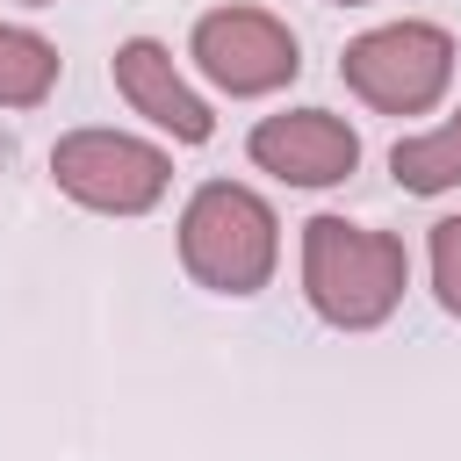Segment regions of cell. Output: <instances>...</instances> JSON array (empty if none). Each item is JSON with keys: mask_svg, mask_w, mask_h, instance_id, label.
<instances>
[{"mask_svg": "<svg viewBox=\"0 0 461 461\" xmlns=\"http://www.w3.org/2000/svg\"><path fill=\"white\" fill-rule=\"evenodd\" d=\"M331 7H367V0H331Z\"/></svg>", "mask_w": 461, "mask_h": 461, "instance_id": "8fae6325", "label": "cell"}, {"mask_svg": "<svg viewBox=\"0 0 461 461\" xmlns=\"http://www.w3.org/2000/svg\"><path fill=\"white\" fill-rule=\"evenodd\" d=\"M411 288V252L389 230L346 223V216H310L303 223V295L324 324L339 331H375Z\"/></svg>", "mask_w": 461, "mask_h": 461, "instance_id": "6da1fadb", "label": "cell"}, {"mask_svg": "<svg viewBox=\"0 0 461 461\" xmlns=\"http://www.w3.org/2000/svg\"><path fill=\"white\" fill-rule=\"evenodd\" d=\"M187 58L202 65V79L216 94H238V101L274 94L303 72V50H295L288 22L267 14V7H209L187 36Z\"/></svg>", "mask_w": 461, "mask_h": 461, "instance_id": "5b68a950", "label": "cell"}, {"mask_svg": "<svg viewBox=\"0 0 461 461\" xmlns=\"http://www.w3.org/2000/svg\"><path fill=\"white\" fill-rule=\"evenodd\" d=\"M115 94L144 115V122H158L173 144H209L216 137V115H209V101L180 79V65H173V50L166 43H151V36H130V43H115Z\"/></svg>", "mask_w": 461, "mask_h": 461, "instance_id": "52a82bcc", "label": "cell"}, {"mask_svg": "<svg viewBox=\"0 0 461 461\" xmlns=\"http://www.w3.org/2000/svg\"><path fill=\"white\" fill-rule=\"evenodd\" d=\"M50 86H58V43L0 22V108H36L50 101Z\"/></svg>", "mask_w": 461, "mask_h": 461, "instance_id": "9c48e42d", "label": "cell"}, {"mask_svg": "<svg viewBox=\"0 0 461 461\" xmlns=\"http://www.w3.org/2000/svg\"><path fill=\"white\" fill-rule=\"evenodd\" d=\"M50 180L94 216H144V209H158L173 158L122 130H72L50 144Z\"/></svg>", "mask_w": 461, "mask_h": 461, "instance_id": "277c9868", "label": "cell"}, {"mask_svg": "<svg viewBox=\"0 0 461 461\" xmlns=\"http://www.w3.org/2000/svg\"><path fill=\"white\" fill-rule=\"evenodd\" d=\"M245 151H252L259 173H274V180H288V187H339V180L360 166V137H353V122L331 115V108H281V115L252 122Z\"/></svg>", "mask_w": 461, "mask_h": 461, "instance_id": "8992f818", "label": "cell"}, {"mask_svg": "<svg viewBox=\"0 0 461 461\" xmlns=\"http://www.w3.org/2000/svg\"><path fill=\"white\" fill-rule=\"evenodd\" d=\"M29 7H50V0H29Z\"/></svg>", "mask_w": 461, "mask_h": 461, "instance_id": "7c38bea8", "label": "cell"}, {"mask_svg": "<svg viewBox=\"0 0 461 461\" xmlns=\"http://www.w3.org/2000/svg\"><path fill=\"white\" fill-rule=\"evenodd\" d=\"M346 86L382 115H425L454 86V36L439 22H382L346 43Z\"/></svg>", "mask_w": 461, "mask_h": 461, "instance_id": "3957f363", "label": "cell"}, {"mask_svg": "<svg viewBox=\"0 0 461 461\" xmlns=\"http://www.w3.org/2000/svg\"><path fill=\"white\" fill-rule=\"evenodd\" d=\"M389 173H396L403 194H447V187H461V108H454L439 130L403 137V144L389 151Z\"/></svg>", "mask_w": 461, "mask_h": 461, "instance_id": "ba28073f", "label": "cell"}, {"mask_svg": "<svg viewBox=\"0 0 461 461\" xmlns=\"http://www.w3.org/2000/svg\"><path fill=\"white\" fill-rule=\"evenodd\" d=\"M281 259V216L238 187V180H209L187 194L180 209V267L209 288V295H259L274 281Z\"/></svg>", "mask_w": 461, "mask_h": 461, "instance_id": "7a4b0ae2", "label": "cell"}, {"mask_svg": "<svg viewBox=\"0 0 461 461\" xmlns=\"http://www.w3.org/2000/svg\"><path fill=\"white\" fill-rule=\"evenodd\" d=\"M432 295L447 317H461V216L432 223Z\"/></svg>", "mask_w": 461, "mask_h": 461, "instance_id": "30bf717a", "label": "cell"}]
</instances>
